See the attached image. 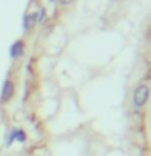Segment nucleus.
<instances>
[{
	"label": "nucleus",
	"instance_id": "f257e3e1",
	"mask_svg": "<svg viewBox=\"0 0 151 156\" xmlns=\"http://www.w3.org/2000/svg\"><path fill=\"white\" fill-rule=\"evenodd\" d=\"M149 94H151V88L149 85H146V83H141V85H138L135 88V91H133V106L135 107H143L146 106V102H148L149 99Z\"/></svg>",
	"mask_w": 151,
	"mask_h": 156
},
{
	"label": "nucleus",
	"instance_id": "f03ea898",
	"mask_svg": "<svg viewBox=\"0 0 151 156\" xmlns=\"http://www.w3.org/2000/svg\"><path fill=\"white\" fill-rule=\"evenodd\" d=\"M15 94V83L12 80H5L2 85V93H0V99L2 102H8Z\"/></svg>",
	"mask_w": 151,
	"mask_h": 156
},
{
	"label": "nucleus",
	"instance_id": "7ed1b4c3",
	"mask_svg": "<svg viewBox=\"0 0 151 156\" xmlns=\"http://www.w3.org/2000/svg\"><path fill=\"white\" fill-rule=\"evenodd\" d=\"M23 54H24V42L21 39H18V41H15L12 44V47H10V57L16 60V58L23 57Z\"/></svg>",
	"mask_w": 151,
	"mask_h": 156
},
{
	"label": "nucleus",
	"instance_id": "20e7f679",
	"mask_svg": "<svg viewBox=\"0 0 151 156\" xmlns=\"http://www.w3.org/2000/svg\"><path fill=\"white\" fill-rule=\"evenodd\" d=\"M36 23H37L36 13H28V15H24V18H23V29H24V31H29V29L34 28V24H36Z\"/></svg>",
	"mask_w": 151,
	"mask_h": 156
},
{
	"label": "nucleus",
	"instance_id": "39448f33",
	"mask_svg": "<svg viewBox=\"0 0 151 156\" xmlns=\"http://www.w3.org/2000/svg\"><path fill=\"white\" fill-rule=\"evenodd\" d=\"M26 133H24V130H21V129H18L16 127V132H15V141H19V143H24L26 141Z\"/></svg>",
	"mask_w": 151,
	"mask_h": 156
},
{
	"label": "nucleus",
	"instance_id": "423d86ee",
	"mask_svg": "<svg viewBox=\"0 0 151 156\" xmlns=\"http://www.w3.org/2000/svg\"><path fill=\"white\" fill-rule=\"evenodd\" d=\"M36 16H37V23H42L46 20V8L39 10V13H36Z\"/></svg>",
	"mask_w": 151,
	"mask_h": 156
},
{
	"label": "nucleus",
	"instance_id": "0eeeda50",
	"mask_svg": "<svg viewBox=\"0 0 151 156\" xmlns=\"http://www.w3.org/2000/svg\"><path fill=\"white\" fill-rule=\"evenodd\" d=\"M15 132H16V129H13L12 132H10V135H8V140H7V146H12V143L15 141Z\"/></svg>",
	"mask_w": 151,
	"mask_h": 156
},
{
	"label": "nucleus",
	"instance_id": "6e6552de",
	"mask_svg": "<svg viewBox=\"0 0 151 156\" xmlns=\"http://www.w3.org/2000/svg\"><path fill=\"white\" fill-rule=\"evenodd\" d=\"M58 2H60L62 5H68L70 2H73V0H58Z\"/></svg>",
	"mask_w": 151,
	"mask_h": 156
},
{
	"label": "nucleus",
	"instance_id": "1a4fd4ad",
	"mask_svg": "<svg viewBox=\"0 0 151 156\" xmlns=\"http://www.w3.org/2000/svg\"><path fill=\"white\" fill-rule=\"evenodd\" d=\"M49 2H54V0H49Z\"/></svg>",
	"mask_w": 151,
	"mask_h": 156
}]
</instances>
